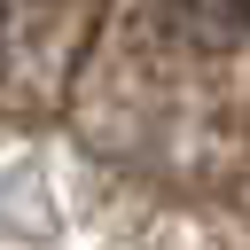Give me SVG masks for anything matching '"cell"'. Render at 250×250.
<instances>
[{
	"mask_svg": "<svg viewBox=\"0 0 250 250\" xmlns=\"http://www.w3.org/2000/svg\"><path fill=\"white\" fill-rule=\"evenodd\" d=\"M203 23H219V31H250V0H188Z\"/></svg>",
	"mask_w": 250,
	"mask_h": 250,
	"instance_id": "cell-1",
	"label": "cell"
}]
</instances>
